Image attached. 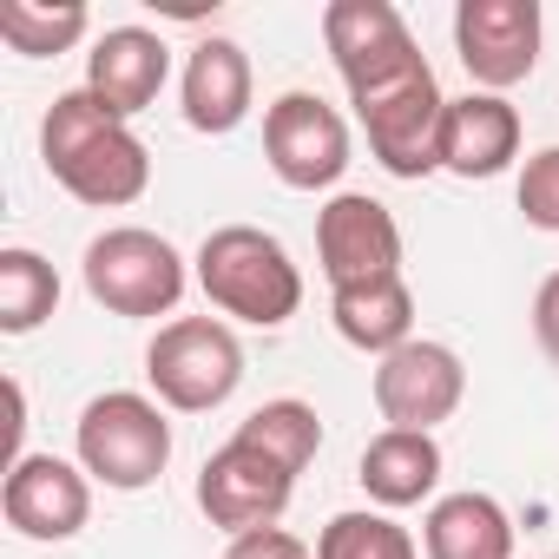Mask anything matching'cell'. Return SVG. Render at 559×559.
<instances>
[{
    "label": "cell",
    "instance_id": "cell-1",
    "mask_svg": "<svg viewBox=\"0 0 559 559\" xmlns=\"http://www.w3.org/2000/svg\"><path fill=\"white\" fill-rule=\"evenodd\" d=\"M40 158L93 211H119V204L145 198V185H152V152L86 86L80 93H60L47 106V119H40Z\"/></svg>",
    "mask_w": 559,
    "mask_h": 559
},
{
    "label": "cell",
    "instance_id": "cell-2",
    "mask_svg": "<svg viewBox=\"0 0 559 559\" xmlns=\"http://www.w3.org/2000/svg\"><path fill=\"white\" fill-rule=\"evenodd\" d=\"M198 290L211 297V310H224L250 330H284L304 310V270L270 230L224 224L198 243Z\"/></svg>",
    "mask_w": 559,
    "mask_h": 559
},
{
    "label": "cell",
    "instance_id": "cell-3",
    "mask_svg": "<svg viewBox=\"0 0 559 559\" xmlns=\"http://www.w3.org/2000/svg\"><path fill=\"white\" fill-rule=\"evenodd\" d=\"M73 448H80V467L119 493H139L165 474L171 461V421L158 402L132 395V389H112V395H93L73 421Z\"/></svg>",
    "mask_w": 559,
    "mask_h": 559
},
{
    "label": "cell",
    "instance_id": "cell-4",
    "mask_svg": "<svg viewBox=\"0 0 559 559\" xmlns=\"http://www.w3.org/2000/svg\"><path fill=\"white\" fill-rule=\"evenodd\" d=\"M145 382L178 415H211L243 382V349L217 317H178L145 349Z\"/></svg>",
    "mask_w": 559,
    "mask_h": 559
},
{
    "label": "cell",
    "instance_id": "cell-5",
    "mask_svg": "<svg viewBox=\"0 0 559 559\" xmlns=\"http://www.w3.org/2000/svg\"><path fill=\"white\" fill-rule=\"evenodd\" d=\"M86 290L99 310L112 317H171L178 297H185V257L145 230V224H119V230H99L86 243Z\"/></svg>",
    "mask_w": 559,
    "mask_h": 559
},
{
    "label": "cell",
    "instance_id": "cell-6",
    "mask_svg": "<svg viewBox=\"0 0 559 559\" xmlns=\"http://www.w3.org/2000/svg\"><path fill=\"white\" fill-rule=\"evenodd\" d=\"M323 40H330V60H336L356 106L408 86L415 73H428L408 21L389 8V0H330L323 8Z\"/></svg>",
    "mask_w": 559,
    "mask_h": 559
},
{
    "label": "cell",
    "instance_id": "cell-7",
    "mask_svg": "<svg viewBox=\"0 0 559 559\" xmlns=\"http://www.w3.org/2000/svg\"><path fill=\"white\" fill-rule=\"evenodd\" d=\"M290 493H297V474L276 461V454H263L257 441H243V435H230L204 461V474H198V507L230 539L276 526V520H284V507H290Z\"/></svg>",
    "mask_w": 559,
    "mask_h": 559
},
{
    "label": "cell",
    "instance_id": "cell-8",
    "mask_svg": "<svg viewBox=\"0 0 559 559\" xmlns=\"http://www.w3.org/2000/svg\"><path fill=\"white\" fill-rule=\"evenodd\" d=\"M317 257L330 290H362V284H389L402 276V224L382 198L369 191H336L317 211Z\"/></svg>",
    "mask_w": 559,
    "mask_h": 559
},
{
    "label": "cell",
    "instance_id": "cell-9",
    "mask_svg": "<svg viewBox=\"0 0 559 559\" xmlns=\"http://www.w3.org/2000/svg\"><path fill=\"white\" fill-rule=\"evenodd\" d=\"M263 158L290 191H330L349 171V126L317 93H284L263 112Z\"/></svg>",
    "mask_w": 559,
    "mask_h": 559
},
{
    "label": "cell",
    "instance_id": "cell-10",
    "mask_svg": "<svg viewBox=\"0 0 559 559\" xmlns=\"http://www.w3.org/2000/svg\"><path fill=\"white\" fill-rule=\"evenodd\" d=\"M454 53L480 93H507L539 67V0H461Z\"/></svg>",
    "mask_w": 559,
    "mask_h": 559
},
{
    "label": "cell",
    "instance_id": "cell-11",
    "mask_svg": "<svg viewBox=\"0 0 559 559\" xmlns=\"http://www.w3.org/2000/svg\"><path fill=\"white\" fill-rule=\"evenodd\" d=\"M467 395V369L448 343H402L395 356L376 362V408L389 428H408V435H435Z\"/></svg>",
    "mask_w": 559,
    "mask_h": 559
},
{
    "label": "cell",
    "instance_id": "cell-12",
    "mask_svg": "<svg viewBox=\"0 0 559 559\" xmlns=\"http://www.w3.org/2000/svg\"><path fill=\"white\" fill-rule=\"evenodd\" d=\"M362 132H369V152L382 171L395 178H428L441 171V119H448V99L435 86V67L415 73L408 86L382 93V99H362Z\"/></svg>",
    "mask_w": 559,
    "mask_h": 559
},
{
    "label": "cell",
    "instance_id": "cell-13",
    "mask_svg": "<svg viewBox=\"0 0 559 559\" xmlns=\"http://www.w3.org/2000/svg\"><path fill=\"white\" fill-rule=\"evenodd\" d=\"M0 513L27 539H73L93 520V480L60 454H21L0 487Z\"/></svg>",
    "mask_w": 559,
    "mask_h": 559
},
{
    "label": "cell",
    "instance_id": "cell-14",
    "mask_svg": "<svg viewBox=\"0 0 559 559\" xmlns=\"http://www.w3.org/2000/svg\"><path fill=\"white\" fill-rule=\"evenodd\" d=\"M165 80H171V47L145 27H106L86 53V93L119 119L145 112L165 93Z\"/></svg>",
    "mask_w": 559,
    "mask_h": 559
},
{
    "label": "cell",
    "instance_id": "cell-15",
    "mask_svg": "<svg viewBox=\"0 0 559 559\" xmlns=\"http://www.w3.org/2000/svg\"><path fill=\"white\" fill-rule=\"evenodd\" d=\"M513 158H520V112L500 93L448 99V119H441V171H454V178H493Z\"/></svg>",
    "mask_w": 559,
    "mask_h": 559
},
{
    "label": "cell",
    "instance_id": "cell-16",
    "mask_svg": "<svg viewBox=\"0 0 559 559\" xmlns=\"http://www.w3.org/2000/svg\"><path fill=\"white\" fill-rule=\"evenodd\" d=\"M243 119H250V53L211 34L185 60V126L217 139V132H237Z\"/></svg>",
    "mask_w": 559,
    "mask_h": 559
},
{
    "label": "cell",
    "instance_id": "cell-17",
    "mask_svg": "<svg viewBox=\"0 0 559 559\" xmlns=\"http://www.w3.org/2000/svg\"><path fill=\"white\" fill-rule=\"evenodd\" d=\"M428 559H513V520L493 493H448L421 520Z\"/></svg>",
    "mask_w": 559,
    "mask_h": 559
},
{
    "label": "cell",
    "instance_id": "cell-18",
    "mask_svg": "<svg viewBox=\"0 0 559 559\" xmlns=\"http://www.w3.org/2000/svg\"><path fill=\"white\" fill-rule=\"evenodd\" d=\"M376 507H421L441 480V448L435 435H408V428H382L369 448H362V474Z\"/></svg>",
    "mask_w": 559,
    "mask_h": 559
},
{
    "label": "cell",
    "instance_id": "cell-19",
    "mask_svg": "<svg viewBox=\"0 0 559 559\" xmlns=\"http://www.w3.org/2000/svg\"><path fill=\"white\" fill-rule=\"evenodd\" d=\"M330 317H336V336L369 349V356H395L402 343H415V297H408L402 276L362 284V290H336Z\"/></svg>",
    "mask_w": 559,
    "mask_h": 559
},
{
    "label": "cell",
    "instance_id": "cell-20",
    "mask_svg": "<svg viewBox=\"0 0 559 559\" xmlns=\"http://www.w3.org/2000/svg\"><path fill=\"white\" fill-rule=\"evenodd\" d=\"M60 310V276L40 250H0V330L8 336H34L47 317Z\"/></svg>",
    "mask_w": 559,
    "mask_h": 559
},
{
    "label": "cell",
    "instance_id": "cell-21",
    "mask_svg": "<svg viewBox=\"0 0 559 559\" xmlns=\"http://www.w3.org/2000/svg\"><path fill=\"white\" fill-rule=\"evenodd\" d=\"M237 435L257 441L263 454H276L290 474H304V467L317 461V448H323V421H317V408H310V402H290V395H284V402H263Z\"/></svg>",
    "mask_w": 559,
    "mask_h": 559
},
{
    "label": "cell",
    "instance_id": "cell-22",
    "mask_svg": "<svg viewBox=\"0 0 559 559\" xmlns=\"http://www.w3.org/2000/svg\"><path fill=\"white\" fill-rule=\"evenodd\" d=\"M86 34V8L67 0V8H40V0H8L0 8V40L27 60H47V53H67L73 40Z\"/></svg>",
    "mask_w": 559,
    "mask_h": 559
},
{
    "label": "cell",
    "instance_id": "cell-23",
    "mask_svg": "<svg viewBox=\"0 0 559 559\" xmlns=\"http://www.w3.org/2000/svg\"><path fill=\"white\" fill-rule=\"evenodd\" d=\"M317 559H421L408 526H395L389 513H336L317 533Z\"/></svg>",
    "mask_w": 559,
    "mask_h": 559
},
{
    "label": "cell",
    "instance_id": "cell-24",
    "mask_svg": "<svg viewBox=\"0 0 559 559\" xmlns=\"http://www.w3.org/2000/svg\"><path fill=\"white\" fill-rule=\"evenodd\" d=\"M520 211L533 230H559V145L533 152L520 171Z\"/></svg>",
    "mask_w": 559,
    "mask_h": 559
},
{
    "label": "cell",
    "instance_id": "cell-25",
    "mask_svg": "<svg viewBox=\"0 0 559 559\" xmlns=\"http://www.w3.org/2000/svg\"><path fill=\"white\" fill-rule=\"evenodd\" d=\"M224 559H317L297 533H284V526H263V533H243V539H230L224 546Z\"/></svg>",
    "mask_w": 559,
    "mask_h": 559
},
{
    "label": "cell",
    "instance_id": "cell-26",
    "mask_svg": "<svg viewBox=\"0 0 559 559\" xmlns=\"http://www.w3.org/2000/svg\"><path fill=\"white\" fill-rule=\"evenodd\" d=\"M533 336H539V349L559 362V270L539 284V297H533Z\"/></svg>",
    "mask_w": 559,
    "mask_h": 559
}]
</instances>
